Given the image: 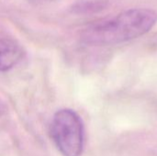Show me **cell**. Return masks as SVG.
<instances>
[{
  "label": "cell",
  "instance_id": "6da1fadb",
  "mask_svg": "<svg viewBox=\"0 0 157 156\" xmlns=\"http://www.w3.org/2000/svg\"><path fill=\"white\" fill-rule=\"evenodd\" d=\"M157 21V13L150 8H132L114 17L91 24L81 34L89 45H115L137 39L149 32Z\"/></svg>",
  "mask_w": 157,
  "mask_h": 156
},
{
  "label": "cell",
  "instance_id": "7a4b0ae2",
  "mask_svg": "<svg viewBox=\"0 0 157 156\" xmlns=\"http://www.w3.org/2000/svg\"><path fill=\"white\" fill-rule=\"evenodd\" d=\"M51 137L63 156H80L84 150L85 130L79 115L68 108L57 111L51 124Z\"/></svg>",
  "mask_w": 157,
  "mask_h": 156
},
{
  "label": "cell",
  "instance_id": "3957f363",
  "mask_svg": "<svg viewBox=\"0 0 157 156\" xmlns=\"http://www.w3.org/2000/svg\"><path fill=\"white\" fill-rule=\"evenodd\" d=\"M24 51L15 40L0 38V72H6L15 67L23 58Z\"/></svg>",
  "mask_w": 157,
  "mask_h": 156
},
{
  "label": "cell",
  "instance_id": "277c9868",
  "mask_svg": "<svg viewBox=\"0 0 157 156\" xmlns=\"http://www.w3.org/2000/svg\"><path fill=\"white\" fill-rule=\"evenodd\" d=\"M105 7V3L103 1H93L80 5L77 9L81 12H92V11H99Z\"/></svg>",
  "mask_w": 157,
  "mask_h": 156
},
{
  "label": "cell",
  "instance_id": "5b68a950",
  "mask_svg": "<svg viewBox=\"0 0 157 156\" xmlns=\"http://www.w3.org/2000/svg\"><path fill=\"white\" fill-rule=\"evenodd\" d=\"M5 110H6V105L2 101H0V116L5 112Z\"/></svg>",
  "mask_w": 157,
  "mask_h": 156
},
{
  "label": "cell",
  "instance_id": "8992f818",
  "mask_svg": "<svg viewBox=\"0 0 157 156\" xmlns=\"http://www.w3.org/2000/svg\"><path fill=\"white\" fill-rule=\"evenodd\" d=\"M40 1H44V0H40Z\"/></svg>",
  "mask_w": 157,
  "mask_h": 156
}]
</instances>
